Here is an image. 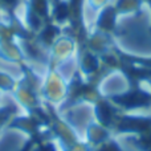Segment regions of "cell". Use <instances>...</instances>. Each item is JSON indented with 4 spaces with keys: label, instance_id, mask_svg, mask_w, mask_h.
Listing matches in <instances>:
<instances>
[{
    "label": "cell",
    "instance_id": "obj_2",
    "mask_svg": "<svg viewBox=\"0 0 151 151\" xmlns=\"http://www.w3.org/2000/svg\"><path fill=\"white\" fill-rule=\"evenodd\" d=\"M149 126V122L145 119H138V118H131V119H126L122 123L123 129H127V130H143Z\"/></svg>",
    "mask_w": 151,
    "mask_h": 151
},
{
    "label": "cell",
    "instance_id": "obj_1",
    "mask_svg": "<svg viewBox=\"0 0 151 151\" xmlns=\"http://www.w3.org/2000/svg\"><path fill=\"white\" fill-rule=\"evenodd\" d=\"M147 99H149L147 96L143 93H131L125 98H122V102L123 105H127V106H139L147 102Z\"/></svg>",
    "mask_w": 151,
    "mask_h": 151
}]
</instances>
